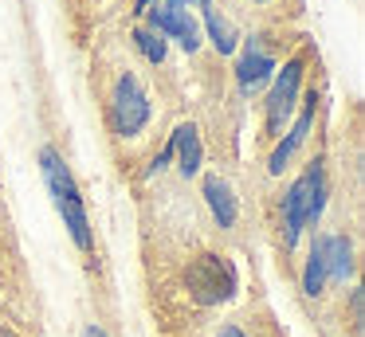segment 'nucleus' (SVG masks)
<instances>
[{
    "mask_svg": "<svg viewBox=\"0 0 365 337\" xmlns=\"http://www.w3.org/2000/svg\"><path fill=\"white\" fill-rule=\"evenodd\" d=\"M150 24H153V31L158 36H173L181 47H197L200 43V31H197V20L189 16V8H181V4H158V8H150Z\"/></svg>",
    "mask_w": 365,
    "mask_h": 337,
    "instance_id": "6",
    "label": "nucleus"
},
{
    "mask_svg": "<svg viewBox=\"0 0 365 337\" xmlns=\"http://www.w3.org/2000/svg\"><path fill=\"white\" fill-rule=\"evenodd\" d=\"M326 282V259H322V235L314 239V247H310V259H307V271H302V290H307L310 298L322 290Z\"/></svg>",
    "mask_w": 365,
    "mask_h": 337,
    "instance_id": "13",
    "label": "nucleus"
},
{
    "mask_svg": "<svg viewBox=\"0 0 365 337\" xmlns=\"http://www.w3.org/2000/svg\"><path fill=\"white\" fill-rule=\"evenodd\" d=\"M169 4H181V8H189V0H169Z\"/></svg>",
    "mask_w": 365,
    "mask_h": 337,
    "instance_id": "18",
    "label": "nucleus"
},
{
    "mask_svg": "<svg viewBox=\"0 0 365 337\" xmlns=\"http://www.w3.org/2000/svg\"><path fill=\"white\" fill-rule=\"evenodd\" d=\"M110 118H114V130L122 138H134L145 122H150V98H145L142 83L134 75H122L118 78V90H114V106H110Z\"/></svg>",
    "mask_w": 365,
    "mask_h": 337,
    "instance_id": "4",
    "label": "nucleus"
},
{
    "mask_svg": "<svg viewBox=\"0 0 365 337\" xmlns=\"http://www.w3.org/2000/svg\"><path fill=\"white\" fill-rule=\"evenodd\" d=\"M205 4V24H208V36H212V43H216V51L220 55H228V51H236V36H232V28L216 16V8H212V0H200Z\"/></svg>",
    "mask_w": 365,
    "mask_h": 337,
    "instance_id": "12",
    "label": "nucleus"
},
{
    "mask_svg": "<svg viewBox=\"0 0 365 337\" xmlns=\"http://www.w3.org/2000/svg\"><path fill=\"white\" fill-rule=\"evenodd\" d=\"M271 71H275V59H271V55L263 51L259 43H252V47L244 51V59H240V67H236L244 94H255V90H259V86L271 78Z\"/></svg>",
    "mask_w": 365,
    "mask_h": 337,
    "instance_id": "8",
    "label": "nucleus"
},
{
    "mask_svg": "<svg viewBox=\"0 0 365 337\" xmlns=\"http://www.w3.org/2000/svg\"><path fill=\"white\" fill-rule=\"evenodd\" d=\"M150 4H158V0H138V12H150Z\"/></svg>",
    "mask_w": 365,
    "mask_h": 337,
    "instance_id": "17",
    "label": "nucleus"
},
{
    "mask_svg": "<svg viewBox=\"0 0 365 337\" xmlns=\"http://www.w3.org/2000/svg\"><path fill=\"white\" fill-rule=\"evenodd\" d=\"M205 200H208V208H212V216H216V224H220V227L236 224V196H232V188L224 185L220 177H208L205 180Z\"/></svg>",
    "mask_w": 365,
    "mask_h": 337,
    "instance_id": "10",
    "label": "nucleus"
},
{
    "mask_svg": "<svg viewBox=\"0 0 365 337\" xmlns=\"http://www.w3.org/2000/svg\"><path fill=\"white\" fill-rule=\"evenodd\" d=\"M173 153L181 157V172L185 177H192V172L200 169V157H205V149H200V133L192 130V125H177V133H173Z\"/></svg>",
    "mask_w": 365,
    "mask_h": 337,
    "instance_id": "11",
    "label": "nucleus"
},
{
    "mask_svg": "<svg viewBox=\"0 0 365 337\" xmlns=\"http://www.w3.org/2000/svg\"><path fill=\"white\" fill-rule=\"evenodd\" d=\"M189 290L200 306H216L236 290V266L224 255H200L189 263Z\"/></svg>",
    "mask_w": 365,
    "mask_h": 337,
    "instance_id": "3",
    "label": "nucleus"
},
{
    "mask_svg": "<svg viewBox=\"0 0 365 337\" xmlns=\"http://www.w3.org/2000/svg\"><path fill=\"white\" fill-rule=\"evenodd\" d=\"M220 337H247V333H240L236 326H224V329H220Z\"/></svg>",
    "mask_w": 365,
    "mask_h": 337,
    "instance_id": "15",
    "label": "nucleus"
},
{
    "mask_svg": "<svg viewBox=\"0 0 365 337\" xmlns=\"http://www.w3.org/2000/svg\"><path fill=\"white\" fill-rule=\"evenodd\" d=\"M314 110H318V94L310 90L307 94V106H302V114L294 118V130L287 133V141H279V149L271 153V172H283L287 169V161L294 157V149L307 141V133H310V122H314Z\"/></svg>",
    "mask_w": 365,
    "mask_h": 337,
    "instance_id": "7",
    "label": "nucleus"
},
{
    "mask_svg": "<svg viewBox=\"0 0 365 337\" xmlns=\"http://www.w3.org/2000/svg\"><path fill=\"white\" fill-rule=\"evenodd\" d=\"M134 39H138V47H142V55L150 63H161L165 59V36H158V31H134Z\"/></svg>",
    "mask_w": 365,
    "mask_h": 337,
    "instance_id": "14",
    "label": "nucleus"
},
{
    "mask_svg": "<svg viewBox=\"0 0 365 337\" xmlns=\"http://www.w3.org/2000/svg\"><path fill=\"white\" fill-rule=\"evenodd\" d=\"M322 200H326V180H322V165L310 161L307 172L287 188L283 196V227H287V247H294L302 235V227L314 224L318 212H322Z\"/></svg>",
    "mask_w": 365,
    "mask_h": 337,
    "instance_id": "2",
    "label": "nucleus"
},
{
    "mask_svg": "<svg viewBox=\"0 0 365 337\" xmlns=\"http://www.w3.org/2000/svg\"><path fill=\"white\" fill-rule=\"evenodd\" d=\"M40 165H43V180H48V192H51V200H56L59 216H63L67 232H71L75 247L91 251V224H87V208H83V196H79V188H75L71 169H67L63 157H59L51 145L40 153Z\"/></svg>",
    "mask_w": 365,
    "mask_h": 337,
    "instance_id": "1",
    "label": "nucleus"
},
{
    "mask_svg": "<svg viewBox=\"0 0 365 337\" xmlns=\"http://www.w3.org/2000/svg\"><path fill=\"white\" fill-rule=\"evenodd\" d=\"M83 337H106V329H98V326H87V333Z\"/></svg>",
    "mask_w": 365,
    "mask_h": 337,
    "instance_id": "16",
    "label": "nucleus"
},
{
    "mask_svg": "<svg viewBox=\"0 0 365 337\" xmlns=\"http://www.w3.org/2000/svg\"><path fill=\"white\" fill-rule=\"evenodd\" d=\"M322 259H326V279L341 282L354 271V251L346 235H322Z\"/></svg>",
    "mask_w": 365,
    "mask_h": 337,
    "instance_id": "9",
    "label": "nucleus"
},
{
    "mask_svg": "<svg viewBox=\"0 0 365 337\" xmlns=\"http://www.w3.org/2000/svg\"><path fill=\"white\" fill-rule=\"evenodd\" d=\"M299 83H302V59H291L283 67V75L275 78V86H271V98H267V133H279V125L291 118L294 98H299Z\"/></svg>",
    "mask_w": 365,
    "mask_h": 337,
    "instance_id": "5",
    "label": "nucleus"
}]
</instances>
